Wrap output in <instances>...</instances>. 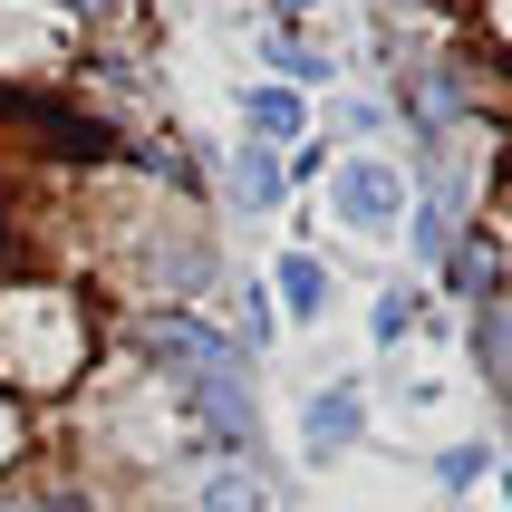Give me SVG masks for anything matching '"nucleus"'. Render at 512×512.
I'll use <instances>...</instances> for the list:
<instances>
[{"instance_id":"f257e3e1","label":"nucleus","mask_w":512,"mask_h":512,"mask_svg":"<svg viewBox=\"0 0 512 512\" xmlns=\"http://www.w3.org/2000/svg\"><path fill=\"white\" fill-rule=\"evenodd\" d=\"M87 368V319L68 290L49 281H20L0 290V397L10 387H68Z\"/></svg>"},{"instance_id":"f03ea898","label":"nucleus","mask_w":512,"mask_h":512,"mask_svg":"<svg viewBox=\"0 0 512 512\" xmlns=\"http://www.w3.org/2000/svg\"><path fill=\"white\" fill-rule=\"evenodd\" d=\"M329 213H339V232H358V242H387V232L406 223V174L358 145V155H339V174H329Z\"/></svg>"},{"instance_id":"7ed1b4c3","label":"nucleus","mask_w":512,"mask_h":512,"mask_svg":"<svg viewBox=\"0 0 512 512\" xmlns=\"http://www.w3.org/2000/svg\"><path fill=\"white\" fill-rule=\"evenodd\" d=\"M358 435H368V387H358V377H329V387L310 397V416H300V455L339 464Z\"/></svg>"},{"instance_id":"20e7f679","label":"nucleus","mask_w":512,"mask_h":512,"mask_svg":"<svg viewBox=\"0 0 512 512\" xmlns=\"http://www.w3.org/2000/svg\"><path fill=\"white\" fill-rule=\"evenodd\" d=\"M194 512H271V474L252 455H223L194 474Z\"/></svg>"},{"instance_id":"39448f33","label":"nucleus","mask_w":512,"mask_h":512,"mask_svg":"<svg viewBox=\"0 0 512 512\" xmlns=\"http://www.w3.org/2000/svg\"><path fill=\"white\" fill-rule=\"evenodd\" d=\"M242 126H252V145L290 155V145H310V126H319V116L300 107V87H252V97H242Z\"/></svg>"},{"instance_id":"423d86ee","label":"nucleus","mask_w":512,"mask_h":512,"mask_svg":"<svg viewBox=\"0 0 512 512\" xmlns=\"http://www.w3.org/2000/svg\"><path fill=\"white\" fill-rule=\"evenodd\" d=\"M271 281H281V319H300V329H310V319H329V271H319L310 252H281V271H271Z\"/></svg>"},{"instance_id":"0eeeda50","label":"nucleus","mask_w":512,"mask_h":512,"mask_svg":"<svg viewBox=\"0 0 512 512\" xmlns=\"http://www.w3.org/2000/svg\"><path fill=\"white\" fill-rule=\"evenodd\" d=\"M232 194H242V213H271V203L290 194V165L271 145H242V155H232Z\"/></svg>"},{"instance_id":"6e6552de","label":"nucleus","mask_w":512,"mask_h":512,"mask_svg":"<svg viewBox=\"0 0 512 512\" xmlns=\"http://www.w3.org/2000/svg\"><path fill=\"white\" fill-rule=\"evenodd\" d=\"M261 58H271L290 87H329V78H339V58L319 49V39H281V29H271V49H261Z\"/></svg>"},{"instance_id":"1a4fd4ad","label":"nucleus","mask_w":512,"mask_h":512,"mask_svg":"<svg viewBox=\"0 0 512 512\" xmlns=\"http://www.w3.org/2000/svg\"><path fill=\"white\" fill-rule=\"evenodd\" d=\"M406 329H416V281H397V290H377V348H397Z\"/></svg>"},{"instance_id":"9d476101","label":"nucleus","mask_w":512,"mask_h":512,"mask_svg":"<svg viewBox=\"0 0 512 512\" xmlns=\"http://www.w3.org/2000/svg\"><path fill=\"white\" fill-rule=\"evenodd\" d=\"M484 464H493V445H445V455H435V484H445V493H464L474 474H484Z\"/></svg>"},{"instance_id":"9b49d317","label":"nucleus","mask_w":512,"mask_h":512,"mask_svg":"<svg viewBox=\"0 0 512 512\" xmlns=\"http://www.w3.org/2000/svg\"><path fill=\"white\" fill-rule=\"evenodd\" d=\"M329 126H339V136H358V145H368L377 126H387V107H377V97H348V107L329 116Z\"/></svg>"},{"instance_id":"f8f14e48","label":"nucleus","mask_w":512,"mask_h":512,"mask_svg":"<svg viewBox=\"0 0 512 512\" xmlns=\"http://www.w3.org/2000/svg\"><path fill=\"white\" fill-rule=\"evenodd\" d=\"M10 455H20V406L0 397V464H10Z\"/></svg>"}]
</instances>
